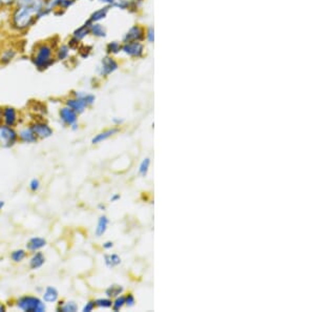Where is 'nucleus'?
Here are the masks:
<instances>
[{
	"mask_svg": "<svg viewBox=\"0 0 315 312\" xmlns=\"http://www.w3.org/2000/svg\"><path fill=\"white\" fill-rule=\"evenodd\" d=\"M96 307V303L95 301H88L86 303V305L83 307V309H82V311L83 312H92Z\"/></svg>",
	"mask_w": 315,
	"mask_h": 312,
	"instance_id": "c85d7f7f",
	"label": "nucleus"
},
{
	"mask_svg": "<svg viewBox=\"0 0 315 312\" xmlns=\"http://www.w3.org/2000/svg\"><path fill=\"white\" fill-rule=\"evenodd\" d=\"M0 117L3 121V124L14 127L18 123V112L13 106H3L0 109Z\"/></svg>",
	"mask_w": 315,
	"mask_h": 312,
	"instance_id": "39448f33",
	"label": "nucleus"
},
{
	"mask_svg": "<svg viewBox=\"0 0 315 312\" xmlns=\"http://www.w3.org/2000/svg\"><path fill=\"white\" fill-rule=\"evenodd\" d=\"M78 310V305L75 302H60L57 307V311L59 312H76Z\"/></svg>",
	"mask_w": 315,
	"mask_h": 312,
	"instance_id": "6ab92c4d",
	"label": "nucleus"
},
{
	"mask_svg": "<svg viewBox=\"0 0 315 312\" xmlns=\"http://www.w3.org/2000/svg\"><path fill=\"white\" fill-rule=\"evenodd\" d=\"M65 105L69 106L70 109H72L74 112H76L78 115L83 113L88 106L84 100H82L81 98H78V97H73V98H69V99H66Z\"/></svg>",
	"mask_w": 315,
	"mask_h": 312,
	"instance_id": "9d476101",
	"label": "nucleus"
},
{
	"mask_svg": "<svg viewBox=\"0 0 315 312\" xmlns=\"http://www.w3.org/2000/svg\"><path fill=\"white\" fill-rule=\"evenodd\" d=\"M119 131L118 128H111V129H107V130H104L102 131V133L96 135L93 139H92V144H99L101 143L105 140H107V139H110L111 137H113L114 135H116Z\"/></svg>",
	"mask_w": 315,
	"mask_h": 312,
	"instance_id": "4468645a",
	"label": "nucleus"
},
{
	"mask_svg": "<svg viewBox=\"0 0 315 312\" xmlns=\"http://www.w3.org/2000/svg\"><path fill=\"white\" fill-rule=\"evenodd\" d=\"M45 1V10L49 14H55L59 9L60 3L63 0H44Z\"/></svg>",
	"mask_w": 315,
	"mask_h": 312,
	"instance_id": "aec40b11",
	"label": "nucleus"
},
{
	"mask_svg": "<svg viewBox=\"0 0 315 312\" xmlns=\"http://www.w3.org/2000/svg\"><path fill=\"white\" fill-rule=\"evenodd\" d=\"M92 32H93L94 35H102L103 34V29H102L101 26H99V24H94Z\"/></svg>",
	"mask_w": 315,
	"mask_h": 312,
	"instance_id": "c756f323",
	"label": "nucleus"
},
{
	"mask_svg": "<svg viewBox=\"0 0 315 312\" xmlns=\"http://www.w3.org/2000/svg\"><path fill=\"white\" fill-rule=\"evenodd\" d=\"M41 184H40V181L38 179H32L31 182L29 184V188L30 191L33 192V193H36L37 191H39Z\"/></svg>",
	"mask_w": 315,
	"mask_h": 312,
	"instance_id": "bb28decb",
	"label": "nucleus"
},
{
	"mask_svg": "<svg viewBox=\"0 0 315 312\" xmlns=\"http://www.w3.org/2000/svg\"><path fill=\"white\" fill-rule=\"evenodd\" d=\"M105 15V13L103 12V11H100V12H97V13H95L94 14V16L92 17V19H94V20H99V19H101L103 16Z\"/></svg>",
	"mask_w": 315,
	"mask_h": 312,
	"instance_id": "7c9ffc66",
	"label": "nucleus"
},
{
	"mask_svg": "<svg viewBox=\"0 0 315 312\" xmlns=\"http://www.w3.org/2000/svg\"><path fill=\"white\" fill-rule=\"evenodd\" d=\"M45 263V257L42 252L36 251L30 260V268L32 270H37L42 267Z\"/></svg>",
	"mask_w": 315,
	"mask_h": 312,
	"instance_id": "ddd939ff",
	"label": "nucleus"
},
{
	"mask_svg": "<svg viewBox=\"0 0 315 312\" xmlns=\"http://www.w3.org/2000/svg\"><path fill=\"white\" fill-rule=\"evenodd\" d=\"M6 311V307L3 305V304H0V312H4Z\"/></svg>",
	"mask_w": 315,
	"mask_h": 312,
	"instance_id": "72a5a7b5",
	"label": "nucleus"
},
{
	"mask_svg": "<svg viewBox=\"0 0 315 312\" xmlns=\"http://www.w3.org/2000/svg\"><path fill=\"white\" fill-rule=\"evenodd\" d=\"M74 2H75V0H63V1L59 5V9H58V11L55 14H58V13L62 14V12L70 9V7L74 4Z\"/></svg>",
	"mask_w": 315,
	"mask_h": 312,
	"instance_id": "a878e982",
	"label": "nucleus"
},
{
	"mask_svg": "<svg viewBox=\"0 0 315 312\" xmlns=\"http://www.w3.org/2000/svg\"><path fill=\"white\" fill-rule=\"evenodd\" d=\"M26 257H27V252H26V250H23V249L14 250V251L11 253V259H12L15 263H20V262H22L24 259H26Z\"/></svg>",
	"mask_w": 315,
	"mask_h": 312,
	"instance_id": "4be33fe9",
	"label": "nucleus"
},
{
	"mask_svg": "<svg viewBox=\"0 0 315 312\" xmlns=\"http://www.w3.org/2000/svg\"><path fill=\"white\" fill-rule=\"evenodd\" d=\"M72 48L69 44L59 43L55 48V60L58 62H65L70 59Z\"/></svg>",
	"mask_w": 315,
	"mask_h": 312,
	"instance_id": "1a4fd4ad",
	"label": "nucleus"
},
{
	"mask_svg": "<svg viewBox=\"0 0 315 312\" xmlns=\"http://www.w3.org/2000/svg\"><path fill=\"white\" fill-rule=\"evenodd\" d=\"M3 206H4V202L0 200V210H1V209L3 208Z\"/></svg>",
	"mask_w": 315,
	"mask_h": 312,
	"instance_id": "c9c22d12",
	"label": "nucleus"
},
{
	"mask_svg": "<svg viewBox=\"0 0 315 312\" xmlns=\"http://www.w3.org/2000/svg\"><path fill=\"white\" fill-rule=\"evenodd\" d=\"M124 306H125V297L124 295H119V297L115 298L112 306L114 311H120Z\"/></svg>",
	"mask_w": 315,
	"mask_h": 312,
	"instance_id": "5701e85b",
	"label": "nucleus"
},
{
	"mask_svg": "<svg viewBox=\"0 0 315 312\" xmlns=\"http://www.w3.org/2000/svg\"><path fill=\"white\" fill-rule=\"evenodd\" d=\"M18 140V133L12 126L0 124V146L12 147Z\"/></svg>",
	"mask_w": 315,
	"mask_h": 312,
	"instance_id": "20e7f679",
	"label": "nucleus"
},
{
	"mask_svg": "<svg viewBox=\"0 0 315 312\" xmlns=\"http://www.w3.org/2000/svg\"><path fill=\"white\" fill-rule=\"evenodd\" d=\"M102 247H103L105 250H110V249H112V248L114 247V243H113L112 241H107V242H105V243L102 245Z\"/></svg>",
	"mask_w": 315,
	"mask_h": 312,
	"instance_id": "2f4dec72",
	"label": "nucleus"
},
{
	"mask_svg": "<svg viewBox=\"0 0 315 312\" xmlns=\"http://www.w3.org/2000/svg\"><path fill=\"white\" fill-rule=\"evenodd\" d=\"M17 307L26 312H44L46 306L42 300L33 295H23L17 300Z\"/></svg>",
	"mask_w": 315,
	"mask_h": 312,
	"instance_id": "7ed1b4c3",
	"label": "nucleus"
},
{
	"mask_svg": "<svg viewBox=\"0 0 315 312\" xmlns=\"http://www.w3.org/2000/svg\"><path fill=\"white\" fill-rule=\"evenodd\" d=\"M17 3V0H0V10L10 11Z\"/></svg>",
	"mask_w": 315,
	"mask_h": 312,
	"instance_id": "393cba45",
	"label": "nucleus"
},
{
	"mask_svg": "<svg viewBox=\"0 0 315 312\" xmlns=\"http://www.w3.org/2000/svg\"><path fill=\"white\" fill-rule=\"evenodd\" d=\"M136 303V299L132 293H128L125 297V305L127 307H134Z\"/></svg>",
	"mask_w": 315,
	"mask_h": 312,
	"instance_id": "cd10ccee",
	"label": "nucleus"
},
{
	"mask_svg": "<svg viewBox=\"0 0 315 312\" xmlns=\"http://www.w3.org/2000/svg\"><path fill=\"white\" fill-rule=\"evenodd\" d=\"M149 166H151V159L145 158L140 164L139 167V174L142 177H146L149 170Z\"/></svg>",
	"mask_w": 315,
	"mask_h": 312,
	"instance_id": "b1692460",
	"label": "nucleus"
},
{
	"mask_svg": "<svg viewBox=\"0 0 315 312\" xmlns=\"http://www.w3.org/2000/svg\"><path fill=\"white\" fill-rule=\"evenodd\" d=\"M114 122H115V123H117V124H120V123H122V120H117V119H115V120H114Z\"/></svg>",
	"mask_w": 315,
	"mask_h": 312,
	"instance_id": "e433bc0d",
	"label": "nucleus"
},
{
	"mask_svg": "<svg viewBox=\"0 0 315 312\" xmlns=\"http://www.w3.org/2000/svg\"><path fill=\"white\" fill-rule=\"evenodd\" d=\"M121 258L116 253L105 254L104 256V263L109 268H115L121 264Z\"/></svg>",
	"mask_w": 315,
	"mask_h": 312,
	"instance_id": "f3484780",
	"label": "nucleus"
},
{
	"mask_svg": "<svg viewBox=\"0 0 315 312\" xmlns=\"http://www.w3.org/2000/svg\"><path fill=\"white\" fill-rule=\"evenodd\" d=\"M59 118L63 122V124L72 127L74 124H77L78 114L65 105L59 110Z\"/></svg>",
	"mask_w": 315,
	"mask_h": 312,
	"instance_id": "6e6552de",
	"label": "nucleus"
},
{
	"mask_svg": "<svg viewBox=\"0 0 315 312\" xmlns=\"http://www.w3.org/2000/svg\"><path fill=\"white\" fill-rule=\"evenodd\" d=\"M98 208L100 209V210H105L106 206H105V205H103V204H99V205H98Z\"/></svg>",
	"mask_w": 315,
	"mask_h": 312,
	"instance_id": "f704fd0d",
	"label": "nucleus"
},
{
	"mask_svg": "<svg viewBox=\"0 0 315 312\" xmlns=\"http://www.w3.org/2000/svg\"><path fill=\"white\" fill-rule=\"evenodd\" d=\"M39 19V13L33 7L15 5L9 11L7 26L13 34L23 35L34 27Z\"/></svg>",
	"mask_w": 315,
	"mask_h": 312,
	"instance_id": "f257e3e1",
	"label": "nucleus"
},
{
	"mask_svg": "<svg viewBox=\"0 0 315 312\" xmlns=\"http://www.w3.org/2000/svg\"><path fill=\"white\" fill-rule=\"evenodd\" d=\"M34 131L38 139H46L49 138L53 134L54 130L44 121H35L30 125Z\"/></svg>",
	"mask_w": 315,
	"mask_h": 312,
	"instance_id": "423d86ee",
	"label": "nucleus"
},
{
	"mask_svg": "<svg viewBox=\"0 0 315 312\" xmlns=\"http://www.w3.org/2000/svg\"><path fill=\"white\" fill-rule=\"evenodd\" d=\"M57 45L49 41H41L35 44L31 54V62L37 71L44 72L56 62L55 48Z\"/></svg>",
	"mask_w": 315,
	"mask_h": 312,
	"instance_id": "f03ea898",
	"label": "nucleus"
},
{
	"mask_svg": "<svg viewBox=\"0 0 315 312\" xmlns=\"http://www.w3.org/2000/svg\"><path fill=\"white\" fill-rule=\"evenodd\" d=\"M95 303H96V307L103 308V309H109V308H112V306H113V301L110 298L97 299L95 301Z\"/></svg>",
	"mask_w": 315,
	"mask_h": 312,
	"instance_id": "412c9836",
	"label": "nucleus"
},
{
	"mask_svg": "<svg viewBox=\"0 0 315 312\" xmlns=\"http://www.w3.org/2000/svg\"><path fill=\"white\" fill-rule=\"evenodd\" d=\"M120 198H121V195L119 194H115L111 198V202H117L118 200H120Z\"/></svg>",
	"mask_w": 315,
	"mask_h": 312,
	"instance_id": "473e14b6",
	"label": "nucleus"
},
{
	"mask_svg": "<svg viewBox=\"0 0 315 312\" xmlns=\"http://www.w3.org/2000/svg\"><path fill=\"white\" fill-rule=\"evenodd\" d=\"M59 298V292L53 286H47L43 293V302L45 303H55Z\"/></svg>",
	"mask_w": 315,
	"mask_h": 312,
	"instance_id": "dca6fc26",
	"label": "nucleus"
},
{
	"mask_svg": "<svg viewBox=\"0 0 315 312\" xmlns=\"http://www.w3.org/2000/svg\"><path fill=\"white\" fill-rule=\"evenodd\" d=\"M124 291V288L121 286V285H117V284H114V285H111L109 288H107L105 290V294L107 298L110 299H115L119 297V295H121Z\"/></svg>",
	"mask_w": 315,
	"mask_h": 312,
	"instance_id": "a211bd4d",
	"label": "nucleus"
},
{
	"mask_svg": "<svg viewBox=\"0 0 315 312\" xmlns=\"http://www.w3.org/2000/svg\"><path fill=\"white\" fill-rule=\"evenodd\" d=\"M109 224H110L109 218H107L106 216H101L98 220V224H97V227H96L95 234L98 237L102 236L106 233L107 227H109Z\"/></svg>",
	"mask_w": 315,
	"mask_h": 312,
	"instance_id": "2eb2a0df",
	"label": "nucleus"
},
{
	"mask_svg": "<svg viewBox=\"0 0 315 312\" xmlns=\"http://www.w3.org/2000/svg\"><path fill=\"white\" fill-rule=\"evenodd\" d=\"M18 48L15 45H6L0 51V65H7L13 62L18 56Z\"/></svg>",
	"mask_w": 315,
	"mask_h": 312,
	"instance_id": "0eeeda50",
	"label": "nucleus"
},
{
	"mask_svg": "<svg viewBox=\"0 0 315 312\" xmlns=\"http://www.w3.org/2000/svg\"><path fill=\"white\" fill-rule=\"evenodd\" d=\"M45 245H46V240L43 239V237L34 236L29 240V242L27 244V248L30 251L35 252V251L40 250L41 248H43Z\"/></svg>",
	"mask_w": 315,
	"mask_h": 312,
	"instance_id": "f8f14e48",
	"label": "nucleus"
},
{
	"mask_svg": "<svg viewBox=\"0 0 315 312\" xmlns=\"http://www.w3.org/2000/svg\"><path fill=\"white\" fill-rule=\"evenodd\" d=\"M18 138L23 143H36L38 141V138L31 126L21 128L18 133Z\"/></svg>",
	"mask_w": 315,
	"mask_h": 312,
	"instance_id": "9b49d317",
	"label": "nucleus"
}]
</instances>
